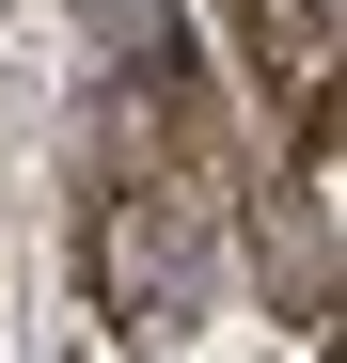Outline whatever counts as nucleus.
I'll use <instances>...</instances> for the list:
<instances>
[{"label": "nucleus", "instance_id": "f257e3e1", "mask_svg": "<svg viewBox=\"0 0 347 363\" xmlns=\"http://www.w3.org/2000/svg\"><path fill=\"white\" fill-rule=\"evenodd\" d=\"M110 269H127V300H174V284H190V237H174V206H110Z\"/></svg>", "mask_w": 347, "mask_h": 363}, {"label": "nucleus", "instance_id": "f03ea898", "mask_svg": "<svg viewBox=\"0 0 347 363\" xmlns=\"http://www.w3.org/2000/svg\"><path fill=\"white\" fill-rule=\"evenodd\" d=\"M95 16H127V0H95Z\"/></svg>", "mask_w": 347, "mask_h": 363}]
</instances>
